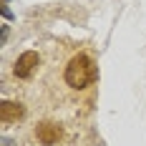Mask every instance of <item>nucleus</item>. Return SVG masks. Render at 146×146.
Here are the masks:
<instances>
[{"label":"nucleus","mask_w":146,"mask_h":146,"mask_svg":"<svg viewBox=\"0 0 146 146\" xmlns=\"http://www.w3.org/2000/svg\"><path fill=\"white\" fill-rule=\"evenodd\" d=\"M38 66H40V56H38L35 50H25L20 58L15 60L13 73H15V78H30Z\"/></svg>","instance_id":"obj_2"},{"label":"nucleus","mask_w":146,"mask_h":146,"mask_svg":"<svg viewBox=\"0 0 146 146\" xmlns=\"http://www.w3.org/2000/svg\"><path fill=\"white\" fill-rule=\"evenodd\" d=\"M23 118V106L15 101H5L3 106H0V123L8 129L10 123H18Z\"/></svg>","instance_id":"obj_3"},{"label":"nucleus","mask_w":146,"mask_h":146,"mask_svg":"<svg viewBox=\"0 0 146 146\" xmlns=\"http://www.w3.org/2000/svg\"><path fill=\"white\" fill-rule=\"evenodd\" d=\"M35 136L43 146H56L60 139V129L56 123H40V126H35Z\"/></svg>","instance_id":"obj_4"},{"label":"nucleus","mask_w":146,"mask_h":146,"mask_svg":"<svg viewBox=\"0 0 146 146\" xmlns=\"http://www.w3.org/2000/svg\"><path fill=\"white\" fill-rule=\"evenodd\" d=\"M63 78H66V83L71 88H86L91 81H96V66L91 63V58H88L86 53H78L66 66Z\"/></svg>","instance_id":"obj_1"}]
</instances>
